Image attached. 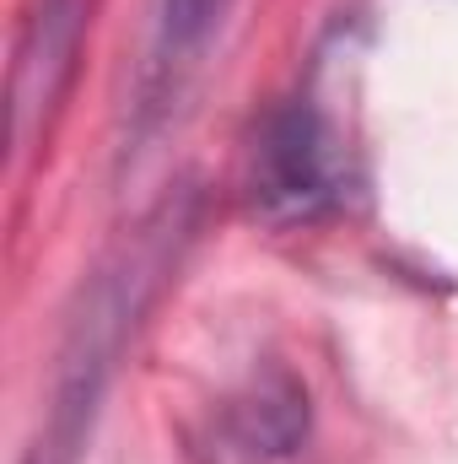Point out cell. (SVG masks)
<instances>
[{
    "label": "cell",
    "mask_w": 458,
    "mask_h": 464,
    "mask_svg": "<svg viewBox=\"0 0 458 464\" xmlns=\"http://www.w3.org/2000/svg\"><path fill=\"white\" fill-rule=\"evenodd\" d=\"M98 0H27L16 27V65H11V119H16V151H38L60 103L71 98V82L81 71V44L92 33Z\"/></svg>",
    "instance_id": "obj_3"
},
{
    "label": "cell",
    "mask_w": 458,
    "mask_h": 464,
    "mask_svg": "<svg viewBox=\"0 0 458 464\" xmlns=\"http://www.w3.org/2000/svg\"><path fill=\"white\" fill-rule=\"evenodd\" d=\"M227 0H162L157 5V71H184L222 27Z\"/></svg>",
    "instance_id": "obj_5"
},
{
    "label": "cell",
    "mask_w": 458,
    "mask_h": 464,
    "mask_svg": "<svg viewBox=\"0 0 458 464\" xmlns=\"http://www.w3.org/2000/svg\"><path fill=\"white\" fill-rule=\"evenodd\" d=\"M248 200L264 222H313L340 200L335 140L313 98H286L270 109L248 146Z\"/></svg>",
    "instance_id": "obj_2"
},
{
    "label": "cell",
    "mask_w": 458,
    "mask_h": 464,
    "mask_svg": "<svg viewBox=\"0 0 458 464\" xmlns=\"http://www.w3.org/2000/svg\"><path fill=\"white\" fill-rule=\"evenodd\" d=\"M189 232V211L184 206H162L151 211L140 232L119 248L114 259L92 276L87 286V308L71 319V335L60 351V378H54V405H49V421L38 432V443L27 449L22 464H71L87 443V427L98 416V400L114 378V362L124 351V335L135 330L140 308L151 303L162 270L173 265L178 243Z\"/></svg>",
    "instance_id": "obj_1"
},
{
    "label": "cell",
    "mask_w": 458,
    "mask_h": 464,
    "mask_svg": "<svg viewBox=\"0 0 458 464\" xmlns=\"http://www.w3.org/2000/svg\"><path fill=\"white\" fill-rule=\"evenodd\" d=\"M232 443L253 459H286L308 438V389L291 372L253 378V389L232 405L227 416Z\"/></svg>",
    "instance_id": "obj_4"
}]
</instances>
